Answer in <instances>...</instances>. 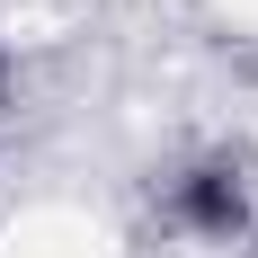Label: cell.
I'll use <instances>...</instances> for the list:
<instances>
[{
    "instance_id": "1",
    "label": "cell",
    "mask_w": 258,
    "mask_h": 258,
    "mask_svg": "<svg viewBox=\"0 0 258 258\" xmlns=\"http://www.w3.org/2000/svg\"><path fill=\"white\" fill-rule=\"evenodd\" d=\"M169 205H178V223H187V232L232 240L240 223H249V187H240L223 160H205V169H187V178H178V196H169Z\"/></svg>"
},
{
    "instance_id": "2",
    "label": "cell",
    "mask_w": 258,
    "mask_h": 258,
    "mask_svg": "<svg viewBox=\"0 0 258 258\" xmlns=\"http://www.w3.org/2000/svg\"><path fill=\"white\" fill-rule=\"evenodd\" d=\"M0 107H9V80H0Z\"/></svg>"
}]
</instances>
